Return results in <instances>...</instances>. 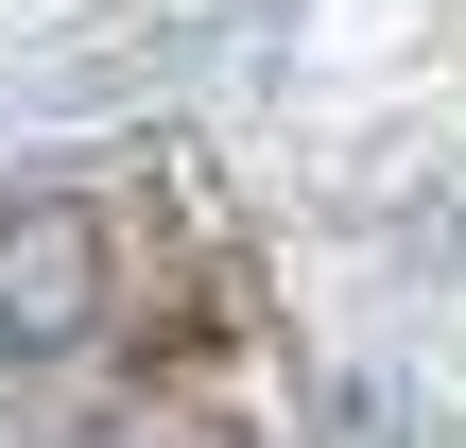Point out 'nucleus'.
<instances>
[{
	"label": "nucleus",
	"mask_w": 466,
	"mask_h": 448,
	"mask_svg": "<svg viewBox=\"0 0 466 448\" xmlns=\"http://www.w3.org/2000/svg\"><path fill=\"white\" fill-rule=\"evenodd\" d=\"M104 448H121V432H104Z\"/></svg>",
	"instance_id": "nucleus-2"
},
{
	"label": "nucleus",
	"mask_w": 466,
	"mask_h": 448,
	"mask_svg": "<svg viewBox=\"0 0 466 448\" xmlns=\"http://www.w3.org/2000/svg\"><path fill=\"white\" fill-rule=\"evenodd\" d=\"M104 311H121V224L69 190L0 207V363H69V345H104Z\"/></svg>",
	"instance_id": "nucleus-1"
}]
</instances>
